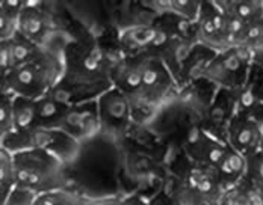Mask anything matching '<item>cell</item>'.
Instances as JSON below:
<instances>
[{
	"instance_id": "6da1fadb",
	"label": "cell",
	"mask_w": 263,
	"mask_h": 205,
	"mask_svg": "<svg viewBox=\"0 0 263 205\" xmlns=\"http://www.w3.org/2000/svg\"><path fill=\"white\" fill-rule=\"evenodd\" d=\"M64 68L62 56L46 47L33 60L6 73L5 91L11 95L40 100L58 86Z\"/></svg>"
},
{
	"instance_id": "7a4b0ae2",
	"label": "cell",
	"mask_w": 263,
	"mask_h": 205,
	"mask_svg": "<svg viewBox=\"0 0 263 205\" xmlns=\"http://www.w3.org/2000/svg\"><path fill=\"white\" fill-rule=\"evenodd\" d=\"M15 187L25 189L36 196L65 189L64 161L46 150H23L12 153Z\"/></svg>"
},
{
	"instance_id": "3957f363",
	"label": "cell",
	"mask_w": 263,
	"mask_h": 205,
	"mask_svg": "<svg viewBox=\"0 0 263 205\" xmlns=\"http://www.w3.org/2000/svg\"><path fill=\"white\" fill-rule=\"evenodd\" d=\"M253 57L245 47H229L213 56L203 73V80L216 89L239 91L248 80Z\"/></svg>"
},
{
	"instance_id": "277c9868",
	"label": "cell",
	"mask_w": 263,
	"mask_h": 205,
	"mask_svg": "<svg viewBox=\"0 0 263 205\" xmlns=\"http://www.w3.org/2000/svg\"><path fill=\"white\" fill-rule=\"evenodd\" d=\"M141 92L138 98L130 102L133 116L139 109H156L162 102H165L170 94L177 88L176 80L163 65V62L159 57L148 56L145 53L141 65Z\"/></svg>"
},
{
	"instance_id": "5b68a950",
	"label": "cell",
	"mask_w": 263,
	"mask_h": 205,
	"mask_svg": "<svg viewBox=\"0 0 263 205\" xmlns=\"http://www.w3.org/2000/svg\"><path fill=\"white\" fill-rule=\"evenodd\" d=\"M226 144L230 150L245 158L262 151L263 102L256 104L245 112H237L227 128Z\"/></svg>"
},
{
	"instance_id": "8992f818",
	"label": "cell",
	"mask_w": 263,
	"mask_h": 205,
	"mask_svg": "<svg viewBox=\"0 0 263 205\" xmlns=\"http://www.w3.org/2000/svg\"><path fill=\"white\" fill-rule=\"evenodd\" d=\"M180 148L189 161L215 169L227 153L229 145L211 136L198 124H192L184 133Z\"/></svg>"
},
{
	"instance_id": "52a82bcc",
	"label": "cell",
	"mask_w": 263,
	"mask_h": 205,
	"mask_svg": "<svg viewBox=\"0 0 263 205\" xmlns=\"http://www.w3.org/2000/svg\"><path fill=\"white\" fill-rule=\"evenodd\" d=\"M229 18L224 15L213 0H201L200 12L195 20V41L215 53L230 47L229 43Z\"/></svg>"
},
{
	"instance_id": "ba28073f",
	"label": "cell",
	"mask_w": 263,
	"mask_h": 205,
	"mask_svg": "<svg viewBox=\"0 0 263 205\" xmlns=\"http://www.w3.org/2000/svg\"><path fill=\"white\" fill-rule=\"evenodd\" d=\"M237 113L236 94L233 91L216 89L211 104L204 110V115L198 126L211 136L226 142V134L230 121Z\"/></svg>"
},
{
	"instance_id": "9c48e42d",
	"label": "cell",
	"mask_w": 263,
	"mask_h": 205,
	"mask_svg": "<svg viewBox=\"0 0 263 205\" xmlns=\"http://www.w3.org/2000/svg\"><path fill=\"white\" fill-rule=\"evenodd\" d=\"M41 5V2L25 0L23 9L17 20V33L40 47H46V43L54 32V22L47 9Z\"/></svg>"
},
{
	"instance_id": "30bf717a",
	"label": "cell",
	"mask_w": 263,
	"mask_h": 205,
	"mask_svg": "<svg viewBox=\"0 0 263 205\" xmlns=\"http://www.w3.org/2000/svg\"><path fill=\"white\" fill-rule=\"evenodd\" d=\"M97 109L100 130L120 133L124 131L133 119V112L127 97L115 88L107 89L97 98Z\"/></svg>"
},
{
	"instance_id": "8fae6325",
	"label": "cell",
	"mask_w": 263,
	"mask_h": 205,
	"mask_svg": "<svg viewBox=\"0 0 263 205\" xmlns=\"http://www.w3.org/2000/svg\"><path fill=\"white\" fill-rule=\"evenodd\" d=\"M144 53L126 54L109 65V80L112 88L120 91L127 97L129 102H133L141 92V65Z\"/></svg>"
},
{
	"instance_id": "7c38bea8",
	"label": "cell",
	"mask_w": 263,
	"mask_h": 205,
	"mask_svg": "<svg viewBox=\"0 0 263 205\" xmlns=\"http://www.w3.org/2000/svg\"><path fill=\"white\" fill-rule=\"evenodd\" d=\"M61 130L71 136L74 140H79L80 137H88L92 133L100 131L97 100L71 106Z\"/></svg>"
},
{
	"instance_id": "4fadbf2b",
	"label": "cell",
	"mask_w": 263,
	"mask_h": 205,
	"mask_svg": "<svg viewBox=\"0 0 263 205\" xmlns=\"http://www.w3.org/2000/svg\"><path fill=\"white\" fill-rule=\"evenodd\" d=\"M35 101H36V128L61 130L71 106L58 100L50 92Z\"/></svg>"
},
{
	"instance_id": "5bb4252c",
	"label": "cell",
	"mask_w": 263,
	"mask_h": 205,
	"mask_svg": "<svg viewBox=\"0 0 263 205\" xmlns=\"http://www.w3.org/2000/svg\"><path fill=\"white\" fill-rule=\"evenodd\" d=\"M222 190H229L237 186L247 174V158L233 150H227L219 165L213 169Z\"/></svg>"
},
{
	"instance_id": "9a60e30c",
	"label": "cell",
	"mask_w": 263,
	"mask_h": 205,
	"mask_svg": "<svg viewBox=\"0 0 263 205\" xmlns=\"http://www.w3.org/2000/svg\"><path fill=\"white\" fill-rule=\"evenodd\" d=\"M222 14L251 25L263 18V0H213Z\"/></svg>"
},
{
	"instance_id": "2e32d148",
	"label": "cell",
	"mask_w": 263,
	"mask_h": 205,
	"mask_svg": "<svg viewBox=\"0 0 263 205\" xmlns=\"http://www.w3.org/2000/svg\"><path fill=\"white\" fill-rule=\"evenodd\" d=\"M14 133H27L36 128V101L25 97H12Z\"/></svg>"
},
{
	"instance_id": "e0dca14e",
	"label": "cell",
	"mask_w": 263,
	"mask_h": 205,
	"mask_svg": "<svg viewBox=\"0 0 263 205\" xmlns=\"http://www.w3.org/2000/svg\"><path fill=\"white\" fill-rule=\"evenodd\" d=\"M44 49L46 47L33 44L32 41L15 32V35L9 39V70H14L33 60L43 53Z\"/></svg>"
},
{
	"instance_id": "ac0fdd59",
	"label": "cell",
	"mask_w": 263,
	"mask_h": 205,
	"mask_svg": "<svg viewBox=\"0 0 263 205\" xmlns=\"http://www.w3.org/2000/svg\"><path fill=\"white\" fill-rule=\"evenodd\" d=\"M14 189L15 175L12 154L5 148H0V205H5Z\"/></svg>"
},
{
	"instance_id": "d6986e66",
	"label": "cell",
	"mask_w": 263,
	"mask_h": 205,
	"mask_svg": "<svg viewBox=\"0 0 263 205\" xmlns=\"http://www.w3.org/2000/svg\"><path fill=\"white\" fill-rule=\"evenodd\" d=\"M163 8L160 9L159 14L170 12L177 17H182L184 20L195 22L200 12L201 0H166L162 2Z\"/></svg>"
},
{
	"instance_id": "ffe728a7",
	"label": "cell",
	"mask_w": 263,
	"mask_h": 205,
	"mask_svg": "<svg viewBox=\"0 0 263 205\" xmlns=\"http://www.w3.org/2000/svg\"><path fill=\"white\" fill-rule=\"evenodd\" d=\"M245 179L251 182L256 189L263 192V150L247 158Z\"/></svg>"
},
{
	"instance_id": "44dd1931",
	"label": "cell",
	"mask_w": 263,
	"mask_h": 205,
	"mask_svg": "<svg viewBox=\"0 0 263 205\" xmlns=\"http://www.w3.org/2000/svg\"><path fill=\"white\" fill-rule=\"evenodd\" d=\"M40 196L47 205H83V196L67 189H59Z\"/></svg>"
},
{
	"instance_id": "7402d4cb",
	"label": "cell",
	"mask_w": 263,
	"mask_h": 205,
	"mask_svg": "<svg viewBox=\"0 0 263 205\" xmlns=\"http://www.w3.org/2000/svg\"><path fill=\"white\" fill-rule=\"evenodd\" d=\"M17 17L8 12L0 3V43L11 39L17 32Z\"/></svg>"
},
{
	"instance_id": "603a6c76",
	"label": "cell",
	"mask_w": 263,
	"mask_h": 205,
	"mask_svg": "<svg viewBox=\"0 0 263 205\" xmlns=\"http://www.w3.org/2000/svg\"><path fill=\"white\" fill-rule=\"evenodd\" d=\"M83 205H148L139 196L127 198H106V199H88L83 196Z\"/></svg>"
},
{
	"instance_id": "cb8c5ba5",
	"label": "cell",
	"mask_w": 263,
	"mask_h": 205,
	"mask_svg": "<svg viewBox=\"0 0 263 205\" xmlns=\"http://www.w3.org/2000/svg\"><path fill=\"white\" fill-rule=\"evenodd\" d=\"M35 199H36L35 193L25 190V189L15 187L12 190V193L9 195V198L6 199L5 205H33Z\"/></svg>"
},
{
	"instance_id": "d4e9b609",
	"label": "cell",
	"mask_w": 263,
	"mask_h": 205,
	"mask_svg": "<svg viewBox=\"0 0 263 205\" xmlns=\"http://www.w3.org/2000/svg\"><path fill=\"white\" fill-rule=\"evenodd\" d=\"M251 57H253V65L259 67V68L263 71V50L253 53V54H251Z\"/></svg>"
},
{
	"instance_id": "484cf974",
	"label": "cell",
	"mask_w": 263,
	"mask_h": 205,
	"mask_svg": "<svg viewBox=\"0 0 263 205\" xmlns=\"http://www.w3.org/2000/svg\"><path fill=\"white\" fill-rule=\"evenodd\" d=\"M33 205H47V204H46V202L43 201V198H41V196H36V199H35Z\"/></svg>"
},
{
	"instance_id": "4316f807",
	"label": "cell",
	"mask_w": 263,
	"mask_h": 205,
	"mask_svg": "<svg viewBox=\"0 0 263 205\" xmlns=\"http://www.w3.org/2000/svg\"><path fill=\"white\" fill-rule=\"evenodd\" d=\"M262 101H263V100H262Z\"/></svg>"
}]
</instances>
